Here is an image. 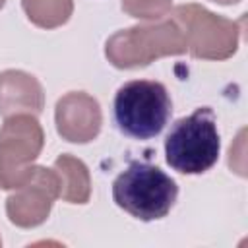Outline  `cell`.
Returning a JSON list of instances; mask_svg holds the SVG:
<instances>
[{
	"label": "cell",
	"instance_id": "12",
	"mask_svg": "<svg viewBox=\"0 0 248 248\" xmlns=\"http://www.w3.org/2000/svg\"><path fill=\"white\" fill-rule=\"evenodd\" d=\"M172 0H122V10L138 19H161L170 12Z\"/></svg>",
	"mask_w": 248,
	"mask_h": 248
},
{
	"label": "cell",
	"instance_id": "15",
	"mask_svg": "<svg viewBox=\"0 0 248 248\" xmlns=\"http://www.w3.org/2000/svg\"><path fill=\"white\" fill-rule=\"evenodd\" d=\"M0 244H2V242H0Z\"/></svg>",
	"mask_w": 248,
	"mask_h": 248
},
{
	"label": "cell",
	"instance_id": "9",
	"mask_svg": "<svg viewBox=\"0 0 248 248\" xmlns=\"http://www.w3.org/2000/svg\"><path fill=\"white\" fill-rule=\"evenodd\" d=\"M45 107V93L39 79L21 70L0 72V114H39Z\"/></svg>",
	"mask_w": 248,
	"mask_h": 248
},
{
	"label": "cell",
	"instance_id": "7",
	"mask_svg": "<svg viewBox=\"0 0 248 248\" xmlns=\"http://www.w3.org/2000/svg\"><path fill=\"white\" fill-rule=\"evenodd\" d=\"M56 198H60V186L54 169L33 167L29 178L6 200L8 219L21 229L39 227L46 221Z\"/></svg>",
	"mask_w": 248,
	"mask_h": 248
},
{
	"label": "cell",
	"instance_id": "2",
	"mask_svg": "<svg viewBox=\"0 0 248 248\" xmlns=\"http://www.w3.org/2000/svg\"><path fill=\"white\" fill-rule=\"evenodd\" d=\"M219 132L209 107L176 120L165 140L167 163L182 174H202L219 159Z\"/></svg>",
	"mask_w": 248,
	"mask_h": 248
},
{
	"label": "cell",
	"instance_id": "1",
	"mask_svg": "<svg viewBox=\"0 0 248 248\" xmlns=\"http://www.w3.org/2000/svg\"><path fill=\"white\" fill-rule=\"evenodd\" d=\"M176 196V182L165 170L149 163H132L112 182L114 203L140 221L167 217Z\"/></svg>",
	"mask_w": 248,
	"mask_h": 248
},
{
	"label": "cell",
	"instance_id": "8",
	"mask_svg": "<svg viewBox=\"0 0 248 248\" xmlns=\"http://www.w3.org/2000/svg\"><path fill=\"white\" fill-rule=\"evenodd\" d=\"M56 132L70 143L93 141L103 124V112L95 97L85 91H70L58 99L54 108Z\"/></svg>",
	"mask_w": 248,
	"mask_h": 248
},
{
	"label": "cell",
	"instance_id": "6",
	"mask_svg": "<svg viewBox=\"0 0 248 248\" xmlns=\"http://www.w3.org/2000/svg\"><path fill=\"white\" fill-rule=\"evenodd\" d=\"M45 145V134L35 114L8 116L0 128V188L16 190L31 170Z\"/></svg>",
	"mask_w": 248,
	"mask_h": 248
},
{
	"label": "cell",
	"instance_id": "5",
	"mask_svg": "<svg viewBox=\"0 0 248 248\" xmlns=\"http://www.w3.org/2000/svg\"><path fill=\"white\" fill-rule=\"evenodd\" d=\"M172 19L180 25L186 48L196 58L227 60L238 48L240 23L217 16L200 4L176 6Z\"/></svg>",
	"mask_w": 248,
	"mask_h": 248
},
{
	"label": "cell",
	"instance_id": "13",
	"mask_svg": "<svg viewBox=\"0 0 248 248\" xmlns=\"http://www.w3.org/2000/svg\"><path fill=\"white\" fill-rule=\"evenodd\" d=\"M211 2H217V4H223V6H231V4H236L240 0H211Z\"/></svg>",
	"mask_w": 248,
	"mask_h": 248
},
{
	"label": "cell",
	"instance_id": "10",
	"mask_svg": "<svg viewBox=\"0 0 248 248\" xmlns=\"http://www.w3.org/2000/svg\"><path fill=\"white\" fill-rule=\"evenodd\" d=\"M60 198L68 203H87L91 198V176L85 163L74 155H60L54 161Z\"/></svg>",
	"mask_w": 248,
	"mask_h": 248
},
{
	"label": "cell",
	"instance_id": "11",
	"mask_svg": "<svg viewBox=\"0 0 248 248\" xmlns=\"http://www.w3.org/2000/svg\"><path fill=\"white\" fill-rule=\"evenodd\" d=\"M21 6L27 19L41 29L64 25L74 12V0H21Z\"/></svg>",
	"mask_w": 248,
	"mask_h": 248
},
{
	"label": "cell",
	"instance_id": "4",
	"mask_svg": "<svg viewBox=\"0 0 248 248\" xmlns=\"http://www.w3.org/2000/svg\"><path fill=\"white\" fill-rule=\"evenodd\" d=\"M172 103L167 87L151 79L124 83L114 95V120L118 130L136 140L155 138L169 122Z\"/></svg>",
	"mask_w": 248,
	"mask_h": 248
},
{
	"label": "cell",
	"instance_id": "14",
	"mask_svg": "<svg viewBox=\"0 0 248 248\" xmlns=\"http://www.w3.org/2000/svg\"><path fill=\"white\" fill-rule=\"evenodd\" d=\"M4 2H6V0H0V10H2V6H4Z\"/></svg>",
	"mask_w": 248,
	"mask_h": 248
},
{
	"label": "cell",
	"instance_id": "3",
	"mask_svg": "<svg viewBox=\"0 0 248 248\" xmlns=\"http://www.w3.org/2000/svg\"><path fill=\"white\" fill-rule=\"evenodd\" d=\"M186 50L184 33L172 17L159 23L134 25L130 29L116 31L105 45V56L120 70L143 68L157 58L184 54Z\"/></svg>",
	"mask_w": 248,
	"mask_h": 248
}]
</instances>
